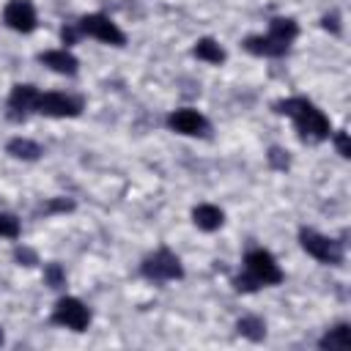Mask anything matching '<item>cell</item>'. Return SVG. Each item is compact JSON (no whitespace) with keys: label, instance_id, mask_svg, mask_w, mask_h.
<instances>
[{"label":"cell","instance_id":"6da1fadb","mask_svg":"<svg viewBox=\"0 0 351 351\" xmlns=\"http://www.w3.org/2000/svg\"><path fill=\"white\" fill-rule=\"evenodd\" d=\"M277 110H280L282 115H291V118L296 121V132H299L304 140L318 143V140H326V137H329V121H326V115H324L313 101H307V99H302V96H293V99L280 101Z\"/></svg>","mask_w":351,"mask_h":351},{"label":"cell","instance_id":"7a4b0ae2","mask_svg":"<svg viewBox=\"0 0 351 351\" xmlns=\"http://www.w3.org/2000/svg\"><path fill=\"white\" fill-rule=\"evenodd\" d=\"M299 241H302V247H304L315 261H321V263L337 266V263L343 261V244L335 241V239H329V236H321L318 230L304 228V230L299 233Z\"/></svg>","mask_w":351,"mask_h":351},{"label":"cell","instance_id":"3957f363","mask_svg":"<svg viewBox=\"0 0 351 351\" xmlns=\"http://www.w3.org/2000/svg\"><path fill=\"white\" fill-rule=\"evenodd\" d=\"M244 263H247V274H250L258 285H277V282H282V271H280L277 261L271 258V252H266V250H252V252H247Z\"/></svg>","mask_w":351,"mask_h":351},{"label":"cell","instance_id":"277c9868","mask_svg":"<svg viewBox=\"0 0 351 351\" xmlns=\"http://www.w3.org/2000/svg\"><path fill=\"white\" fill-rule=\"evenodd\" d=\"M80 33H88V36L104 41V44H112V47H123V41H126V36L121 33V27L110 16H104V14H88V16H82L80 19Z\"/></svg>","mask_w":351,"mask_h":351},{"label":"cell","instance_id":"5b68a950","mask_svg":"<svg viewBox=\"0 0 351 351\" xmlns=\"http://www.w3.org/2000/svg\"><path fill=\"white\" fill-rule=\"evenodd\" d=\"M143 274L148 280H159L162 282V280H178L184 274V269H181V261L170 250H156L154 255H148L143 261Z\"/></svg>","mask_w":351,"mask_h":351},{"label":"cell","instance_id":"8992f818","mask_svg":"<svg viewBox=\"0 0 351 351\" xmlns=\"http://www.w3.org/2000/svg\"><path fill=\"white\" fill-rule=\"evenodd\" d=\"M52 321L60 324V326H66V329H71V332H82V329L90 324V313H88V307H85L80 299L66 296V299H60V302L55 304Z\"/></svg>","mask_w":351,"mask_h":351},{"label":"cell","instance_id":"52a82bcc","mask_svg":"<svg viewBox=\"0 0 351 351\" xmlns=\"http://www.w3.org/2000/svg\"><path fill=\"white\" fill-rule=\"evenodd\" d=\"M80 110H82L80 99H71L66 93H44V96L38 93L36 99V112L49 115V118H74L80 115Z\"/></svg>","mask_w":351,"mask_h":351},{"label":"cell","instance_id":"ba28073f","mask_svg":"<svg viewBox=\"0 0 351 351\" xmlns=\"http://www.w3.org/2000/svg\"><path fill=\"white\" fill-rule=\"evenodd\" d=\"M3 19L16 33H30L36 27V8L30 0H11L3 11Z\"/></svg>","mask_w":351,"mask_h":351},{"label":"cell","instance_id":"9c48e42d","mask_svg":"<svg viewBox=\"0 0 351 351\" xmlns=\"http://www.w3.org/2000/svg\"><path fill=\"white\" fill-rule=\"evenodd\" d=\"M167 123H170L173 132L189 134V137H197V134H206V132H208V121H206L197 110H189V107L176 110V112L167 118Z\"/></svg>","mask_w":351,"mask_h":351},{"label":"cell","instance_id":"30bf717a","mask_svg":"<svg viewBox=\"0 0 351 351\" xmlns=\"http://www.w3.org/2000/svg\"><path fill=\"white\" fill-rule=\"evenodd\" d=\"M36 99H38V90L33 85H14V90L8 96L11 118H25L30 110H36Z\"/></svg>","mask_w":351,"mask_h":351},{"label":"cell","instance_id":"8fae6325","mask_svg":"<svg viewBox=\"0 0 351 351\" xmlns=\"http://www.w3.org/2000/svg\"><path fill=\"white\" fill-rule=\"evenodd\" d=\"M244 47L250 49V52H255V55H266V58H277V55H285L288 52V44H282L280 38H274V36H250L247 41H244Z\"/></svg>","mask_w":351,"mask_h":351},{"label":"cell","instance_id":"7c38bea8","mask_svg":"<svg viewBox=\"0 0 351 351\" xmlns=\"http://www.w3.org/2000/svg\"><path fill=\"white\" fill-rule=\"evenodd\" d=\"M38 60H41L44 66H49L52 71H58V74H74V71H77V58H74L71 52H66V49L41 52Z\"/></svg>","mask_w":351,"mask_h":351},{"label":"cell","instance_id":"4fadbf2b","mask_svg":"<svg viewBox=\"0 0 351 351\" xmlns=\"http://www.w3.org/2000/svg\"><path fill=\"white\" fill-rule=\"evenodd\" d=\"M348 346H351V329H348V324H337L335 329H329L321 337V348L324 351H348Z\"/></svg>","mask_w":351,"mask_h":351},{"label":"cell","instance_id":"5bb4252c","mask_svg":"<svg viewBox=\"0 0 351 351\" xmlns=\"http://www.w3.org/2000/svg\"><path fill=\"white\" fill-rule=\"evenodd\" d=\"M192 219H195V225L200 228V230H217L219 225H222V211L217 208V206H208V203H203V206H195V211H192Z\"/></svg>","mask_w":351,"mask_h":351},{"label":"cell","instance_id":"9a60e30c","mask_svg":"<svg viewBox=\"0 0 351 351\" xmlns=\"http://www.w3.org/2000/svg\"><path fill=\"white\" fill-rule=\"evenodd\" d=\"M192 52H195V58H200V60H206V63H222V60H225V49H222L214 38H200Z\"/></svg>","mask_w":351,"mask_h":351},{"label":"cell","instance_id":"2e32d148","mask_svg":"<svg viewBox=\"0 0 351 351\" xmlns=\"http://www.w3.org/2000/svg\"><path fill=\"white\" fill-rule=\"evenodd\" d=\"M296 33H299L296 22H293V19H285V16H277V19H271V25H269V36L280 38L282 44H291V41L296 38Z\"/></svg>","mask_w":351,"mask_h":351},{"label":"cell","instance_id":"e0dca14e","mask_svg":"<svg viewBox=\"0 0 351 351\" xmlns=\"http://www.w3.org/2000/svg\"><path fill=\"white\" fill-rule=\"evenodd\" d=\"M8 154H11V156H16V159H38L41 148H38V143H33V140L16 137V140H11V143H8Z\"/></svg>","mask_w":351,"mask_h":351},{"label":"cell","instance_id":"ac0fdd59","mask_svg":"<svg viewBox=\"0 0 351 351\" xmlns=\"http://www.w3.org/2000/svg\"><path fill=\"white\" fill-rule=\"evenodd\" d=\"M236 329H239L244 337H250V340H263V335H266V326H263V321H261L258 315H244V318L236 324Z\"/></svg>","mask_w":351,"mask_h":351},{"label":"cell","instance_id":"d6986e66","mask_svg":"<svg viewBox=\"0 0 351 351\" xmlns=\"http://www.w3.org/2000/svg\"><path fill=\"white\" fill-rule=\"evenodd\" d=\"M44 280H47L49 288H60V285L66 282V274H63L60 263H47V266H44Z\"/></svg>","mask_w":351,"mask_h":351},{"label":"cell","instance_id":"ffe728a7","mask_svg":"<svg viewBox=\"0 0 351 351\" xmlns=\"http://www.w3.org/2000/svg\"><path fill=\"white\" fill-rule=\"evenodd\" d=\"M0 236H5V239H16V236H19V222H16V217L0 211Z\"/></svg>","mask_w":351,"mask_h":351},{"label":"cell","instance_id":"44dd1931","mask_svg":"<svg viewBox=\"0 0 351 351\" xmlns=\"http://www.w3.org/2000/svg\"><path fill=\"white\" fill-rule=\"evenodd\" d=\"M269 162H271L277 170H285V167H288V156H285L280 148H271V151H269Z\"/></svg>","mask_w":351,"mask_h":351},{"label":"cell","instance_id":"7402d4cb","mask_svg":"<svg viewBox=\"0 0 351 351\" xmlns=\"http://www.w3.org/2000/svg\"><path fill=\"white\" fill-rule=\"evenodd\" d=\"M335 145H337L340 156H351V148H348V134H346V132H337V137H335Z\"/></svg>","mask_w":351,"mask_h":351},{"label":"cell","instance_id":"603a6c76","mask_svg":"<svg viewBox=\"0 0 351 351\" xmlns=\"http://www.w3.org/2000/svg\"><path fill=\"white\" fill-rule=\"evenodd\" d=\"M71 208H74L71 200H49V203L44 206V211H71Z\"/></svg>","mask_w":351,"mask_h":351},{"label":"cell","instance_id":"cb8c5ba5","mask_svg":"<svg viewBox=\"0 0 351 351\" xmlns=\"http://www.w3.org/2000/svg\"><path fill=\"white\" fill-rule=\"evenodd\" d=\"M16 261H22L25 266H33L36 263V252L33 250H16Z\"/></svg>","mask_w":351,"mask_h":351},{"label":"cell","instance_id":"d4e9b609","mask_svg":"<svg viewBox=\"0 0 351 351\" xmlns=\"http://www.w3.org/2000/svg\"><path fill=\"white\" fill-rule=\"evenodd\" d=\"M60 36H63V41H66V44H74V41H77V36H80V27H63V30H60Z\"/></svg>","mask_w":351,"mask_h":351},{"label":"cell","instance_id":"484cf974","mask_svg":"<svg viewBox=\"0 0 351 351\" xmlns=\"http://www.w3.org/2000/svg\"><path fill=\"white\" fill-rule=\"evenodd\" d=\"M324 27H326V30L332 27V30L337 33V16H324Z\"/></svg>","mask_w":351,"mask_h":351},{"label":"cell","instance_id":"4316f807","mask_svg":"<svg viewBox=\"0 0 351 351\" xmlns=\"http://www.w3.org/2000/svg\"><path fill=\"white\" fill-rule=\"evenodd\" d=\"M0 343H3V329H0Z\"/></svg>","mask_w":351,"mask_h":351}]
</instances>
